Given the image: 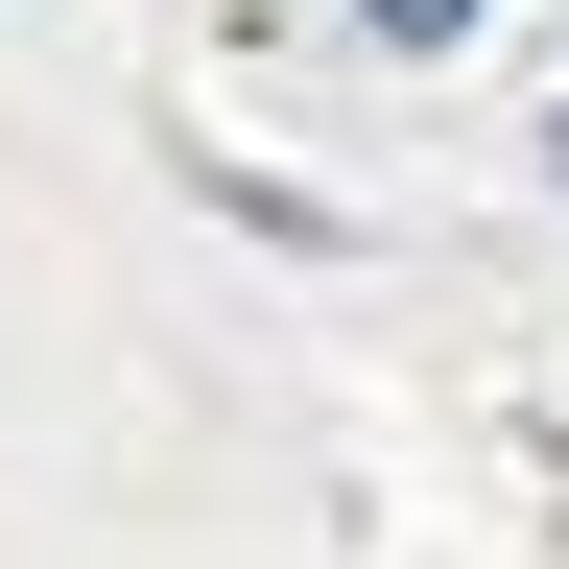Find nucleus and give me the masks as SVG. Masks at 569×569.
<instances>
[{"label":"nucleus","mask_w":569,"mask_h":569,"mask_svg":"<svg viewBox=\"0 0 569 569\" xmlns=\"http://www.w3.org/2000/svg\"><path fill=\"white\" fill-rule=\"evenodd\" d=\"M356 24H403V48H451V24H498V0H356Z\"/></svg>","instance_id":"nucleus-1"}]
</instances>
